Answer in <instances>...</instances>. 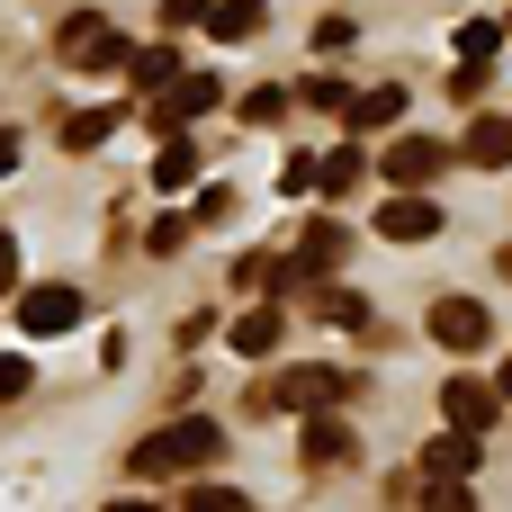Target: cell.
<instances>
[{
    "mask_svg": "<svg viewBox=\"0 0 512 512\" xmlns=\"http://www.w3.org/2000/svg\"><path fill=\"white\" fill-rule=\"evenodd\" d=\"M495 396H504V405H512V360H504V378H495Z\"/></svg>",
    "mask_w": 512,
    "mask_h": 512,
    "instance_id": "cell-33",
    "label": "cell"
},
{
    "mask_svg": "<svg viewBox=\"0 0 512 512\" xmlns=\"http://www.w3.org/2000/svg\"><path fill=\"white\" fill-rule=\"evenodd\" d=\"M261 18H270L261 0H216V9H207V36H216V45H243Z\"/></svg>",
    "mask_w": 512,
    "mask_h": 512,
    "instance_id": "cell-16",
    "label": "cell"
},
{
    "mask_svg": "<svg viewBox=\"0 0 512 512\" xmlns=\"http://www.w3.org/2000/svg\"><path fill=\"white\" fill-rule=\"evenodd\" d=\"M477 450H486L477 432H441V441L423 450V477H477Z\"/></svg>",
    "mask_w": 512,
    "mask_h": 512,
    "instance_id": "cell-14",
    "label": "cell"
},
{
    "mask_svg": "<svg viewBox=\"0 0 512 512\" xmlns=\"http://www.w3.org/2000/svg\"><path fill=\"white\" fill-rule=\"evenodd\" d=\"M126 72H135V90H171V81H180V54H171V45H135Z\"/></svg>",
    "mask_w": 512,
    "mask_h": 512,
    "instance_id": "cell-19",
    "label": "cell"
},
{
    "mask_svg": "<svg viewBox=\"0 0 512 512\" xmlns=\"http://www.w3.org/2000/svg\"><path fill=\"white\" fill-rule=\"evenodd\" d=\"M72 324H81V288H63V279L18 288V333H27V342H54V333H72Z\"/></svg>",
    "mask_w": 512,
    "mask_h": 512,
    "instance_id": "cell-4",
    "label": "cell"
},
{
    "mask_svg": "<svg viewBox=\"0 0 512 512\" xmlns=\"http://www.w3.org/2000/svg\"><path fill=\"white\" fill-rule=\"evenodd\" d=\"M225 459V423L216 414H180V423H162L153 441H135V477H162V468H216Z\"/></svg>",
    "mask_w": 512,
    "mask_h": 512,
    "instance_id": "cell-1",
    "label": "cell"
},
{
    "mask_svg": "<svg viewBox=\"0 0 512 512\" xmlns=\"http://www.w3.org/2000/svg\"><path fill=\"white\" fill-rule=\"evenodd\" d=\"M459 162H477V171H504V162H512V117H477V126L459 135Z\"/></svg>",
    "mask_w": 512,
    "mask_h": 512,
    "instance_id": "cell-12",
    "label": "cell"
},
{
    "mask_svg": "<svg viewBox=\"0 0 512 512\" xmlns=\"http://www.w3.org/2000/svg\"><path fill=\"white\" fill-rule=\"evenodd\" d=\"M486 90V63H450V99H477Z\"/></svg>",
    "mask_w": 512,
    "mask_h": 512,
    "instance_id": "cell-29",
    "label": "cell"
},
{
    "mask_svg": "<svg viewBox=\"0 0 512 512\" xmlns=\"http://www.w3.org/2000/svg\"><path fill=\"white\" fill-rule=\"evenodd\" d=\"M351 99H360V90H342V81H306V108H333V117H351Z\"/></svg>",
    "mask_w": 512,
    "mask_h": 512,
    "instance_id": "cell-26",
    "label": "cell"
},
{
    "mask_svg": "<svg viewBox=\"0 0 512 512\" xmlns=\"http://www.w3.org/2000/svg\"><path fill=\"white\" fill-rule=\"evenodd\" d=\"M396 117H405V90H396V81H387V90H360V99H351V117H342V126H351V135H378V126H396Z\"/></svg>",
    "mask_w": 512,
    "mask_h": 512,
    "instance_id": "cell-15",
    "label": "cell"
},
{
    "mask_svg": "<svg viewBox=\"0 0 512 512\" xmlns=\"http://www.w3.org/2000/svg\"><path fill=\"white\" fill-rule=\"evenodd\" d=\"M432 342H441V351H486L495 324H486L477 297H441V306H432Z\"/></svg>",
    "mask_w": 512,
    "mask_h": 512,
    "instance_id": "cell-7",
    "label": "cell"
},
{
    "mask_svg": "<svg viewBox=\"0 0 512 512\" xmlns=\"http://www.w3.org/2000/svg\"><path fill=\"white\" fill-rule=\"evenodd\" d=\"M450 171V144L441 135H396L387 144V189H423V180H441Z\"/></svg>",
    "mask_w": 512,
    "mask_h": 512,
    "instance_id": "cell-5",
    "label": "cell"
},
{
    "mask_svg": "<svg viewBox=\"0 0 512 512\" xmlns=\"http://www.w3.org/2000/svg\"><path fill=\"white\" fill-rule=\"evenodd\" d=\"M180 512H252V504H243V486L207 477V486H189V504H180Z\"/></svg>",
    "mask_w": 512,
    "mask_h": 512,
    "instance_id": "cell-20",
    "label": "cell"
},
{
    "mask_svg": "<svg viewBox=\"0 0 512 512\" xmlns=\"http://www.w3.org/2000/svg\"><path fill=\"white\" fill-rule=\"evenodd\" d=\"M189 225H198V216H162V225H153V252H162V261H171V252H180V243H189Z\"/></svg>",
    "mask_w": 512,
    "mask_h": 512,
    "instance_id": "cell-27",
    "label": "cell"
},
{
    "mask_svg": "<svg viewBox=\"0 0 512 512\" xmlns=\"http://www.w3.org/2000/svg\"><path fill=\"white\" fill-rule=\"evenodd\" d=\"M180 180H198V144H189V135H162V153H153V189H180Z\"/></svg>",
    "mask_w": 512,
    "mask_h": 512,
    "instance_id": "cell-18",
    "label": "cell"
},
{
    "mask_svg": "<svg viewBox=\"0 0 512 512\" xmlns=\"http://www.w3.org/2000/svg\"><path fill=\"white\" fill-rule=\"evenodd\" d=\"M99 512H162V504H144V495H117V504H99Z\"/></svg>",
    "mask_w": 512,
    "mask_h": 512,
    "instance_id": "cell-32",
    "label": "cell"
},
{
    "mask_svg": "<svg viewBox=\"0 0 512 512\" xmlns=\"http://www.w3.org/2000/svg\"><path fill=\"white\" fill-rule=\"evenodd\" d=\"M288 117V90H243V126H279Z\"/></svg>",
    "mask_w": 512,
    "mask_h": 512,
    "instance_id": "cell-24",
    "label": "cell"
},
{
    "mask_svg": "<svg viewBox=\"0 0 512 512\" xmlns=\"http://www.w3.org/2000/svg\"><path fill=\"white\" fill-rule=\"evenodd\" d=\"M117 117H126V108H72V117H63V144H72V153H90V144H108V135H117Z\"/></svg>",
    "mask_w": 512,
    "mask_h": 512,
    "instance_id": "cell-17",
    "label": "cell"
},
{
    "mask_svg": "<svg viewBox=\"0 0 512 512\" xmlns=\"http://www.w3.org/2000/svg\"><path fill=\"white\" fill-rule=\"evenodd\" d=\"M216 99H225V81H216V72H180L171 90H153L144 126H153V135H180V117H207Z\"/></svg>",
    "mask_w": 512,
    "mask_h": 512,
    "instance_id": "cell-3",
    "label": "cell"
},
{
    "mask_svg": "<svg viewBox=\"0 0 512 512\" xmlns=\"http://www.w3.org/2000/svg\"><path fill=\"white\" fill-rule=\"evenodd\" d=\"M423 512H477L468 477H432V486H423Z\"/></svg>",
    "mask_w": 512,
    "mask_h": 512,
    "instance_id": "cell-23",
    "label": "cell"
},
{
    "mask_svg": "<svg viewBox=\"0 0 512 512\" xmlns=\"http://www.w3.org/2000/svg\"><path fill=\"white\" fill-rule=\"evenodd\" d=\"M54 45H63V63H72V72H126V63H135V45H126L108 18H90V9H81V18H63V36H54Z\"/></svg>",
    "mask_w": 512,
    "mask_h": 512,
    "instance_id": "cell-2",
    "label": "cell"
},
{
    "mask_svg": "<svg viewBox=\"0 0 512 512\" xmlns=\"http://www.w3.org/2000/svg\"><path fill=\"white\" fill-rule=\"evenodd\" d=\"M495 414H504L495 387H477V378H450V387H441V423H450V432H477V441H486Z\"/></svg>",
    "mask_w": 512,
    "mask_h": 512,
    "instance_id": "cell-8",
    "label": "cell"
},
{
    "mask_svg": "<svg viewBox=\"0 0 512 512\" xmlns=\"http://www.w3.org/2000/svg\"><path fill=\"white\" fill-rule=\"evenodd\" d=\"M0 297H18V243L0 234Z\"/></svg>",
    "mask_w": 512,
    "mask_h": 512,
    "instance_id": "cell-30",
    "label": "cell"
},
{
    "mask_svg": "<svg viewBox=\"0 0 512 512\" xmlns=\"http://www.w3.org/2000/svg\"><path fill=\"white\" fill-rule=\"evenodd\" d=\"M216 0H162V27H207Z\"/></svg>",
    "mask_w": 512,
    "mask_h": 512,
    "instance_id": "cell-28",
    "label": "cell"
},
{
    "mask_svg": "<svg viewBox=\"0 0 512 512\" xmlns=\"http://www.w3.org/2000/svg\"><path fill=\"white\" fill-rule=\"evenodd\" d=\"M378 234H387V243H432V234H441V198H423V189H396V198L378 207Z\"/></svg>",
    "mask_w": 512,
    "mask_h": 512,
    "instance_id": "cell-6",
    "label": "cell"
},
{
    "mask_svg": "<svg viewBox=\"0 0 512 512\" xmlns=\"http://www.w3.org/2000/svg\"><path fill=\"white\" fill-rule=\"evenodd\" d=\"M297 450H306V468H342V459H351V423H342V414H315V423L297 432Z\"/></svg>",
    "mask_w": 512,
    "mask_h": 512,
    "instance_id": "cell-13",
    "label": "cell"
},
{
    "mask_svg": "<svg viewBox=\"0 0 512 512\" xmlns=\"http://www.w3.org/2000/svg\"><path fill=\"white\" fill-rule=\"evenodd\" d=\"M18 396H36V360L27 351H0V405H18Z\"/></svg>",
    "mask_w": 512,
    "mask_h": 512,
    "instance_id": "cell-22",
    "label": "cell"
},
{
    "mask_svg": "<svg viewBox=\"0 0 512 512\" xmlns=\"http://www.w3.org/2000/svg\"><path fill=\"white\" fill-rule=\"evenodd\" d=\"M279 189H288V198H315V153H288V162H279Z\"/></svg>",
    "mask_w": 512,
    "mask_h": 512,
    "instance_id": "cell-25",
    "label": "cell"
},
{
    "mask_svg": "<svg viewBox=\"0 0 512 512\" xmlns=\"http://www.w3.org/2000/svg\"><path fill=\"white\" fill-rule=\"evenodd\" d=\"M342 252H351V234H342L333 216H315V225H306V243H297V261H306V288H315V279H333V270H342Z\"/></svg>",
    "mask_w": 512,
    "mask_h": 512,
    "instance_id": "cell-10",
    "label": "cell"
},
{
    "mask_svg": "<svg viewBox=\"0 0 512 512\" xmlns=\"http://www.w3.org/2000/svg\"><path fill=\"white\" fill-rule=\"evenodd\" d=\"M18 153H27V144H18V135H9V126H0V180H9V171H18Z\"/></svg>",
    "mask_w": 512,
    "mask_h": 512,
    "instance_id": "cell-31",
    "label": "cell"
},
{
    "mask_svg": "<svg viewBox=\"0 0 512 512\" xmlns=\"http://www.w3.org/2000/svg\"><path fill=\"white\" fill-rule=\"evenodd\" d=\"M369 180V153L360 144H333V153H315V198H351Z\"/></svg>",
    "mask_w": 512,
    "mask_h": 512,
    "instance_id": "cell-9",
    "label": "cell"
},
{
    "mask_svg": "<svg viewBox=\"0 0 512 512\" xmlns=\"http://www.w3.org/2000/svg\"><path fill=\"white\" fill-rule=\"evenodd\" d=\"M495 45H504L495 18H468V27H459V63H495Z\"/></svg>",
    "mask_w": 512,
    "mask_h": 512,
    "instance_id": "cell-21",
    "label": "cell"
},
{
    "mask_svg": "<svg viewBox=\"0 0 512 512\" xmlns=\"http://www.w3.org/2000/svg\"><path fill=\"white\" fill-rule=\"evenodd\" d=\"M279 333H288V324H279V306H252V315H234V333H225V342H234V360H279Z\"/></svg>",
    "mask_w": 512,
    "mask_h": 512,
    "instance_id": "cell-11",
    "label": "cell"
}]
</instances>
